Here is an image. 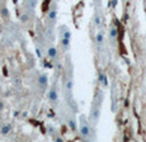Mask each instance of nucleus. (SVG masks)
Segmentation results:
<instances>
[{
  "label": "nucleus",
  "mask_w": 146,
  "mask_h": 142,
  "mask_svg": "<svg viewBox=\"0 0 146 142\" xmlns=\"http://www.w3.org/2000/svg\"><path fill=\"white\" fill-rule=\"evenodd\" d=\"M47 56H48V58H51V60H55L57 57V48L55 46H50L47 48Z\"/></svg>",
  "instance_id": "nucleus-10"
},
{
  "label": "nucleus",
  "mask_w": 146,
  "mask_h": 142,
  "mask_svg": "<svg viewBox=\"0 0 146 142\" xmlns=\"http://www.w3.org/2000/svg\"><path fill=\"white\" fill-rule=\"evenodd\" d=\"M58 36L61 38V46L65 52L70 50V43H71V30L69 29V27L61 26L58 28Z\"/></svg>",
  "instance_id": "nucleus-2"
},
{
  "label": "nucleus",
  "mask_w": 146,
  "mask_h": 142,
  "mask_svg": "<svg viewBox=\"0 0 146 142\" xmlns=\"http://www.w3.org/2000/svg\"><path fill=\"white\" fill-rule=\"evenodd\" d=\"M80 126H79V133H80V137L83 140H90V133H92V127H90V123H88L86 121V117L84 116H80Z\"/></svg>",
  "instance_id": "nucleus-3"
},
{
  "label": "nucleus",
  "mask_w": 146,
  "mask_h": 142,
  "mask_svg": "<svg viewBox=\"0 0 146 142\" xmlns=\"http://www.w3.org/2000/svg\"><path fill=\"white\" fill-rule=\"evenodd\" d=\"M4 108H5L4 102H3V100H0V112H3V110H4Z\"/></svg>",
  "instance_id": "nucleus-18"
},
{
  "label": "nucleus",
  "mask_w": 146,
  "mask_h": 142,
  "mask_svg": "<svg viewBox=\"0 0 146 142\" xmlns=\"http://www.w3.org/2000/svg\"><path fill=\"white\" fill-rule=\"evenodd\" d=\"M99 84L103 85L106 88L107 85H108V81H107V76L104 72H99Z\"/></svg>",
  "instance_id": "nucleus-14"
},
{
  "label": "nucleus",
  "mask_w": 146,
  "mask_h": 142,
  "mask_svg": "<svg viewBox=\"0 0 146 142\" xmlns=\"http://www.w3.org/2000/svg\"><path fill=\"white\" fill-rule=\"evenodd\" d=\"M22 116H23V117H27L28 113H27V112H23V114H22Z\"/></svg>",
  "instance_id": "nucleus-20"
},
{
  "label": "nucleus",
  "mask_w": 146,
  "mask_h": 142,
  "mask_svg": "<svg viewBox=\"0 0 146 142\" xmlns=\"http://www.w3.org/2000/svg\"><path fill=\"white\" fill-rule=\"evenodd\" d=\"M38 86L41 88V90H46L47 89V85H48V76H47L46 74H41L40 76H38Z\"/></svg>",
  "instance_id": "nucleus-7"
},
{
  "label": "nucleus",
  "mask_w": 146,
  "mask_h": 142,
  "mask_svg": "<svg viewBox=\"0 0 146 142\" xmlns=\"http://www.w3.org/2000/svg\"><path fill=\"white\" fill-rule=\"evenodd\" d=\"M47 99H48V102L51 103L52 105H55V104H57V103H58V91H57V88H56V85H53L52 88L48 90Z\"/></svg>",
  "instance_id": "nucleus-5"
},
{
  "label": "nucleus",
  "mask_w": 146,
  "mask_h": 142,
  "mask_svg": "<svg viewBox=\"0 0 146 142\" xmlns=\"http://www.w3.org/2000/svg\"><path fill=\"white\" fill-rule=\"evenodd\" d=\"M117 34H118V32H117V28L114 26H111L109 27V38H111L112 41H114L117 38Z\"/></svg>",
  "instance_id": "nucleus-12"
},
{
  "label": "nucleus",
  "mask_w": 146,
  "mask_h": 142,
  "mask_svg": "<svg viewBox=\"0 0 146 142\" xmlns=\"http://www.w3.org/2000/svg\"><path fill=\"white\" fill-rule=\"evenodd\" d=\"M67 123H70V127H71V129H75V121H74V119H70V121H67Z\"/></svg>",
  "instance_id": "nucleus-17"
},
{
  "label": "nucleus",
  "mask_w": 146,
  "mask_h": 142,
  "mask_svg": "<svg viewBox=\"0 0 146 142\" xmlns=\"http://www.w3.org/2000/svg\"><path fill=\"white\" fill-rule=\"evenodd\" d=\"M95 43H97V47L99 51H102L103 44H104V32L102 29H99L95 34Z\"/></svg>",
  "instance_id": "nucleus-6"
},
{
  "label": "nucleus",
  "mask_w": 146,
  "mask_h": 142,
  "mask_svg": "<svg viewBox=\"0 0 146 142\" xmlns=\"http://www.w3.org/2000/svg\"><path fill=\"white\" fill-rule=\"evenodd\" d=\"M102 23H103V17L97 10V13H95V17H94V24H95V27H97V28H100V27H102Z\"/></svg>",
  "instance_id": "nucleus-11"
},
{
  "label": "nucleus",
  "mask_w": 146,
  "mask_h": 142,
  "mask_svg": "<svg viewBox=\"0 0 146 142\" xmlns=\"http://www.w3.org/2000/svg\"><path fill=\"white\" fill-rule=\"evenodd\" d=\"M36 3H37V0H26L27 9L33 10V9H35V7H36Z\"/></svg>",
  "instance_id": "nucleus-16"
},
{
  "label": "nucleus",
  "mask_w": 146,
  "mask_h": 142,
  "mask_svg": "<svg viewBox=\"0 0 146 142\" xmlns=\"http://www.w3.org/2000/svg\"><path fill=\"white\" fill-rule=\"evenodd\" d=\"M56 19H57V4H56V3H52L50 9H48V12H47V18H46L47 27H48L50 29H52V27L55 26Z\"/></svg>",
  "instance_id": "nucleus-4"
},
{
  "label": "nucleus",
  "mask_w": 146,
  "mask_h": 142,
  "mask_svg": "<svg viewBox=\"0 0 146 142\" xmlns=\"http://www.w3.org/2000/svg\"><path fill=\"white\" fill-rule=\"evenodd\" d=\"M112 5H113V8H116V5H117V0H112Z\"/></svg>",
  "instance_id": "nucleus-19"
},
{
  "label": "nucleus",
  "mask_w": 146,
  "mask_h": 142,
  "mask_svg": "<svg viewBox=\"0 0 146 142\" xmlns=\"http://www.w3.org/2000/svg\"><path fill=\"white\" fill-rule=\"evenodd\" d=\"M0 15H1V18L4 19V20H8V19L10 18L9 9H8V7H7L5 4H1V5H0Z\"/></svg>",
  "instance_id": "nucleus-8"
},
{
  "label": "nucleus",
  "mask_w": 146,
  "mask_h": 142,
  "mask_svg": "<svg viewBox=\"0 0 146 142\" xmlns=\"http://www.w3.org/2000/svg\"><path fill=\"white\" fill-rule=\"evenodd\" d=\"M12 124L10 123H5V124H3L1 127H0V135L1 136H8L10 132H12Z\"/></svg>",
  "instance_id": "nucleus-9"
},
{
  "label": "nucleus",
  "mask_w": 146,
  "mask_h": 142,
  "mask_svg": "<svg viewBox=\"0 0 146 142\" xmlns=\"http://www.w3.org/2000/svg\"><path fill=\"white\" fill-rule=\"evenodd\" d=\"M102 103H103V93L102 91H98L95 94V99L93 102V105H92V112H90V123L93 126H97L98 121L100 118V108H102Z\"/></svg>",
  "instance_id": "nucleus-1"
},
{
  "label": "nucleus",
  "mask_w": 146,
  "mask_h": 142,
  "mask_svg": "<svg viewBox=\"0 0 146 142\" xmlns=\"http://www.w3.org/2000/svg\"><path fill=\"white\" fill-rule=\"evenodd\" d=\"M72 89H74V81H72V77H67L66 79V91L67 93H71Z\"/></svg>",
  "instance_id": "nucleus-13"
},
{
  "label": "nucleus",
  "mask_w": 146,
  "mask_h": 142,
  "mask_svg": "<svg viewBox=\"0 0 146 142\" xmlns=\"http://www.w3.org/2000/svg\"><path fill=\"white\" fill-rule=\"evenodd\" d=\"M19 20H21V23H28V20H29V14H28L27 12L22 13L21 15H19Z\"/></svg>",
  "instance_id": "nucleus-15"
}]
</instances>
